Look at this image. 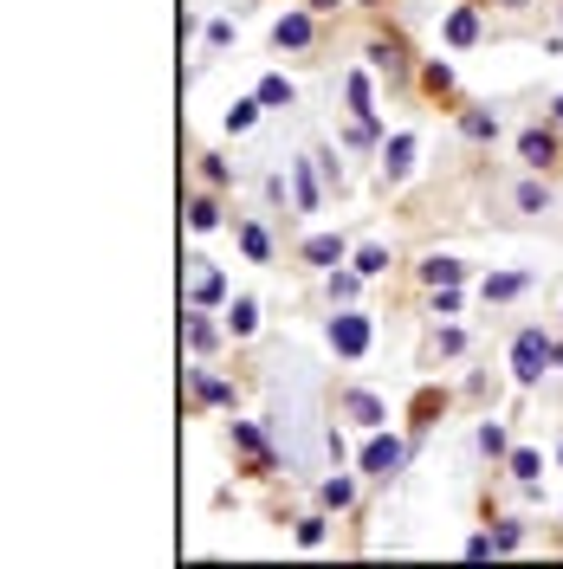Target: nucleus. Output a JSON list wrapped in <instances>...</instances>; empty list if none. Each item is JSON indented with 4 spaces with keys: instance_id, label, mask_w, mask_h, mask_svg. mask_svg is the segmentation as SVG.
<instances>
[{
    "instance_id": "nucleus-26",
    "label": "nucleus",
    "mask_w": 563,
    "mask_h": 569,
    "mask_svg": "<svg viewBox=\"0 0 563 569\" xmlns=\"http://www.w3.org/2000/svg\"><path fill=\"white\" fill-rule=\"evenodd\" d=\"M292 175H298V207H318V181H311V169H305V162H298V169H292Z\"/></svg>"
},
{
    "instance_id": "nucleus-18",
    "label": "nucleus",
    "mask_w": 563,
    "mask_h": 569,
    "mask_svg": "<svg viewBox=\"0 0 563 569\" xmlns=\"http://www.w3.org/2000/svg\"><path fill=\"white\" fill-rule=\"evenodd\" d=\"M188 343H194V349H214V324H207L201 311L188 317Z\"/></svg>"
},
{
    "instance_id": "nucleus-8",
    "label": "nucleus",
    "mask_w": 563,
    "mask_h": 569,
    "mask_svg": "<svg viewBox=\"0 0 563 569\" xmlns=\"http://www.w3.org/2000/svg\"><path fill=\"white\" fill-rule=\"evenodd\" d=\"M518 150H525V162H537V169H544V162L557 156V142H550L544 129H525V136H518Z\"/></svg>"
},
{
    "instance_id": "nucleus-23",
    "label": "nucleus",
    "mask_w": 563,
    "mask_h": 569,
    "mask_svg": "<svg viewBox=\"0 0 563 569\" xmlns=\"http://www.w3.org/2000/svg\"><path fill=\"white\" fill-rule=\"evenodd\" d=\"M259 104H292V85H286V78H266V85H259Z\"/></svg>"
},
{
    "instance_id": "nucleus-2",
    "label": "nucleus",
    "mask_w": 563,
    "mask_h": 569,
    "mask_svg": "<svg viewBox=\"0 0 563 569\" xmlns=\"http://www.w3.org/2000/svg\"><path fill=\"white\" fill-rule=\"evenodd\" d=\"M330 349L337 356H363L370 349V317H337L330 324Z\"/></svg>"
},
{
    "instance_id": "nucleus-12",
    "label": "nucleus",
    "mask_w": 563,
    "mask_h": 569,
    "mask_svg": "<svg viewBox=\"0 0 563 569\" xmlns=\"http://www.w3.org/2000/svg\"><path fill=\"white\" fill-rule=\"evenodd\" d=\"M188 227H194V233L221 227V207H214V201H194V207H188Z\"/></svg>"
},
{
    "instance_id": "nucleus-29",
    "label": "nucleus",
    "mask_w": 563,
    "mask_h": 569,
    "mask_svg": "<svg viewBox=\"0 0 563 569\" xmlns=\"http://www.w3.org/2000/svg\"><path fill=\"white\" fill-rule=\"evenodd\" d=\"M466 136H499V123H492L485 110H473V117H466Z\"/></svg>"
},
{
    "instance_id": "nucleus-31",
    "label": "nucleus",
    "mask_w": 563,
    "mask_h": 569,
    "mask_svg": "<svg viewBox=\"0 0 563 569\" xmlns=\"http://www.w3.org/2000/svg\"><path fill=\"white\" fill-rule=\"evenodd\" d=\"M298 543H324V518H298Z\"/></svg>"
},
{
    "instance_id": "nucleus-9",
    "label": "nucleus",
    "mask_w": 563,
    "mask_h": 569,
    "mask_svg": "<svg viewBox=\"0 0 563 569\" xmlns=\"http://www.w3.org/2000/svg\"><path fill=\"white\" fill-rule=\"evenodd\" d=\"M421 278H428L434 292H441V284H460V259H428V265H421Z\"/></svg>"
},
{
    "instance_id": "nucleus-22",
    "label": "nucleus",
    "mask_w": 563,
    "mask_h": 569,
    "mask_svg": "<svg viewBox=\"0 0 563 569\" xmlns=\"http://www.w3.org/2000/svg\"><path fill=\"white\" fill-rule=\"evenodd\" d=\"M240 246H246V259H266V253H272V240H266V227H246V233H240Z\"/></svg>"
},
{
    "instance_id": "nucleus-6",
    "label": "nucleus",
    "mask_w": 563,
    "mask_h": 569,
    "mask_svg": "<svg viewBox=\"0 0 563 569\" xmlns=\"http://www.w3.org/2000/svg\"><path fill=\"white\" fill-rule=\"evenodd\" d=\"M272 39H278V46H305V39H311V14H286V20L272 26Z\"/></svg>"
},
{
    "instance_id": "nucleus-24",
    "label": "nucleus",
    "mask_w": 563,
    "mask_h": 569,
    "mask_svg": "<svg viewBox=\"0 0 563 569\" xmlns=\"http://www.w3.org/2000/svg\"><path fill=\"white\" fill-rule=\"evenodd\" d=\"M194 395H201V401H227V395H234V388H227V382H221V376H201V382H194Z\"/></svg>"
},
{
    "instance_id": "nucleus-21",
    "label": "nucleus",
    "mask_w": 563,
    "mask_h": 569,
    "mask_svg": "<svg viewBox=\"0 0 563 569\" xmlns=\"http://www.w3.org/2000/svg\"><path fill=\"white\" fill-rule=\"evenodd\" d=\"M253 117H259V98H246V104H234V110H227V129H253Z\"/></svg>"
},
{
    "instance_id": "nucleus-15",
    "label": "nucleus",
    "mask_w": 563,
    "mask_h": 569,
    "mask_svg": "<svg viewBox=\"0 0 563 569\" xmlns=\"http://www.w3.org/2000/svg\"><path fill=\"white\" fill-rule=\"evenodd\" d=\"M357 272H363V278L389 272V253H382V246H363V253H357Z\"/></svg>"
},
{
    "instance_id": "nucleus-27",
    "label": "nucleus",
    "mask_w": 563,
    "mask_h": 569,
    "mask_svg": "<svg viewBox=\"0 0 563 569\" xmlns=\"http://www.w3.org/2000/svg\"><path fill=\"white\" fill-rule=\"evenodd\" d=\"M512 472L531 485V479H537V453H531V447H518V453H512Z\"/></svg>"
},
{
    "instance_id": "nucleus-5",
    "label": "nucleus",
    "mask_w": 563,
    "mask_h": 569,
    "mask_svg": "<svg viewBox=\"0 0 563 569\" xmlns=\"http://www.w3.org/2000/svg\"><path fill=\"white\" fill-rule=\"evenodd\" d=\"M382 169H389V181H401L408 169H414V136H395L389 150H382Z\"/></svg>"
},
{
    "instance_id": "nucleus-25",
    "label": "nucleus",
    "mask_w": 563,
    "mask_h": 569,
    "mask_svg": "<svg viewBox=\"0 0 563 569\" xmlns=\"http://www.w3.org/2000/svg\"><path fill=\"white\" fill-rule=\"evenodd\" d=\"M234 440H240V447H246V453H253V460H259V466H266V440H259V434H253V427H246V420H240V427H234Z\"/></svg>"
},
{
    "instance_id": "nucleus-3",
    "label": "nucleus",
    "mask_w": 563,
    "mask_h": 569,
    "mask_svg": "<svg viewBox=\"0 0 563 569\" xmlns=\"http://www.w3.org/2000/svg\"><path fill=\"white\" fill-rule=\"evenodd\" d=\"M395 466H401V440H395V434H376V440L363 447V472H376V479H389Z\"/></svg>"
},
{
    "instance_id": "nucleus-1",
    "label": "nucleus",
    "mask_w": 563,
    "mask_h": 569,
    "mask_svg": "<svg viewBox=\"0 0 563 569\" xmlns=\"http://www.w3.org/2000/svg\"><path fill=\"white\" fill-rule=\"evenodd\" d=\"M544 363H557V343H550L544 330H525V336L512 343V376H518V382H537Z\"/></svg>"
},
{
    "instance_id": "nucleus-28",
    "label": "nucleus",
    "mask_w": 563,
    "mask_h": 569,
    "mask_svg": "<svg viewBox=\"0 0 563 569\" xmlns=\"http://www.w3.org/2000/svg\"><path fill=\"white\" fill-rule=\"evenodd\" d=\"M421 85H428V91H447L454 71H447V65H428V71H421Z\"/></svg>"
},
{
    "instance_id": "nucleus-16",
    "label": "nucleus",
    "mask_w": 563,
    "mask_h": 569,
    "mask_svg": "<svg viewBox=\"0 0 563 569\" xmlns=\"http://www.w3.org/2000/svg\"><path fill=\"white\" fill-rule=\"evenodd\" d=\"M349 498H357V485H349V479H324V505H337V512H343Z\"/></svg>"
},
{
    "instance_id": "nucleus-4",
    "label": "nucleus",
    "mask_w": 563,
    "mask_h": 569,
    "mask_svg": "<svg viewBox=\"0 0 563 569\" xmlns=\"http://www.w3.org/2000/svg\"><path fill=\"white\" fill-rule=\"evenodd\" d=\"M221 292H227V278L207 265V259H194V305H214Z\"/></svg>"
},
{
    "instance_id": "nucleus-20",
    "label": "nucleus",
    "mask_w": 563,
    "mask_h": 569,
    "mask_svg": "<svg viewBox=\"0 0 563 569\" xmlns=\"http://www.w3.org/2000/svg\"><path fill=\"white\" fill-rule=\"evenodd\" d=\"M370 58H376L382 71H401V46H389V39H376V46H370Z\"/></svg>"
},
{
    "instance_id": "nucleus-17",
    "label": "nucleus",
    "mask_w": 563,
    "mask_h": 569,
    "mask_svg": "<svg viewBox=\"0 0 563 569\" xmlns=\"http://www.w3.org/2000/svg\"><path fill=\"white\" fill-rule=\"evenodd\" d=\"M349 104H357L363 123H376V110H370V78H349Z\"/></svg>"
},
{
    "instance_id": "nucleus-19",
    "label": "nucleus",
    "mask_w": 563,
    "mask_h": 569,
    "mask_svg": "<svg viewBox=\"0 0 563 569\" xmlns=\"http://www.w3.org/2000/svg\"><path fill=\"white\" fill-rule=\"evenodd\" d=\"M349 414L376 427V420H382V401H376V395H349Z\"/></svg>"
},
{
    "instance_id": "nucleus-14",
    "label": "nucleus",
    "mask_w": 563,
    "mask_h": 569,
    "mask_svg": "<svg viewBox=\"0 0 563 569\" xmlns=\"http://www.w3.org/2000/svg\"><path fill=\"white\" fill-rule=\"evenodd\" d=\"M479 453H492V460L506 453V427H499V420H485V427H479Z\"/></svg>"
},
{
    "instance_id": "nucleus-32",
    "label": "nucleus",
    "mask_w": 563,
    "mask_h": 569,
    "mask_svg": "<svg viewBox=\"0 0 563 569\" xmlns=\"http://www.w3.org/2000/svg\"><path fill=\"white\" fill-rule=\"evenodd\" d=\"M550 110H557V123H563V98H557V104H550Z\"/></svg>"
},
{
    "instance_id": "nucleus-7",
    "label": "nucleus",
    "mask_w": 563,
    "mask_h": 569,
    "mask_svg": "<svg viewBox=\"0 0 563 569\" xmlns=\"http://www.w3.org/2000/svg\"><path fill=\"white\" fill-rule=\"evenodd\" d=\"M305 259H311V265H337V259H343V240H337V233H318V240H305Z\"/></svg>"
},
{
    "instance_id": "nucleus-10",
    "label": "nucleus",
    "mask_w": 563,
    "mask_h": 569,
    "mask_svg": "<svg viewBox=\"0 0 563 569\" xmlns=\"http://www.w3.org/2000/svg\"><path fill=\"white\" fill-rule=\"evenodd\" d=\"M447 39H454V46H473V39H479V14H466V7H460V14L447 20Z\"/></svg>"
},
{
    "instance_id": "nucleus-30",
    "label": "nucleus",
    "mask_w": 563,
    "mask_h": 569,
    "mask_svg": "<svg viewBox=\"0 0 563 569\" xmlns=\"http://www.w3.org/2000/svg\"><path fill=\"white\" fill-rule=\"evenodd\" d=\"M518 207H525V213H537V207H544V188H537V181H525V188H518Z\"/></svg>"
},
{
    "instance_id": "nucleus-13",
    "label": "nucleus",
    "mask_w": 563,
    "mask_h": 569,
    "mask_svg": "<svg viewBox=\"0 0 563 569\" xmlns=\"http://www.w3.org/2000/svg\"><path fill=\"white\" fill-rule=\"evenodd\" d=\"M227 324H234V336H246V330L259 324V305H253V298H234V317H227Z\"/></svg>"
},
{
    "instance_id": "nucleus-11",
    "label": "nucleus",
    "mask_w": 563,
    "mask_h": 569,
    "mask_svg": "<svg viewBox=\"0 0 563 569\" xmlns=\"http://www.w3.org/2000/svg\"><path fill=\"white\" fill-rule=\"evenodd\" d=\"M525 292V272H499V278H485V298H518Z\"/></svg>"
}]
</instances>
